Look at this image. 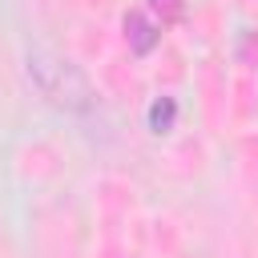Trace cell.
Segmentation results:
<instances>
[{"label":"cell","instance_id":"7a4b0ae2","mask_svg":"<svg viewBox=\"0 0 258 258\" xmlns=\"http://www.w3.org/2000/svg\"><path fill=\"white\" fill-rule=\"evenodd\" d=\"M125 40H129L133 52H149V48L157 44V28H153V20L141 16V12H129V16H125Z\"/></svg>","mask_w":258,"mask_h":258},{"label":"cell","instance_id":"3957f363","mask_svg":"<svg viewBox=\"0 0 258 258\" xmlns=\"http://www.w3.org/2000/svg\"><path fill=\"white\" fill-rule=\"evenodd\" d=\"M173 121H177V101L173 97H157L149 105V129L153 133H165V129H173Z\"/></svg>","mask_w":258,"mask_h":258},{"label":"cell","instance_id":"277c9868","mask_svg":"<svg viewBox=\"0 0 258 258\" xmlns=\"http://www.w3.org/2000/svg\"><path fill=\"white\" fill-rule=\"evenodd\" d=\"M149 8L161 12V16H177L181 12V0H149Z\"/></svg>","mask_w":258,"mask_h":258},{"label":"cell","instance_id":"6da1fadb","mask_svg":"<svg viewBox=\"0 0 258 258\" xmlns=\"http://www.w3.org/2000/svg\"><path fill=\"white\" fill-rule=\"evenodd\" d=\"M24 73L28 81L40 89V97H48L56 109H69V113H89L97 105V93L89 85V77L64 60L60 52H48V48H32L24 56Z\"/></svg>","mask_w":258,"mask_h":258}]
</instances>
